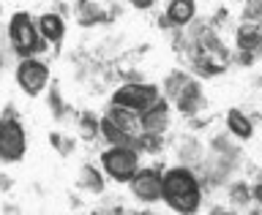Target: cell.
<instances>
[{
  "instance_id": "6da1fadb",
  "label": "cell",
  "mask_w": 262,
  "mask_h": 215,
  "mask_svg": "<svg viewBox=\"0 0 262 215\" xmlns=\"http://www.w3.org/2000/svg\"><path fill=\"white\" fill-rule=\"evenodd\" d=\"M161 196L180 212H188V210H194L196 204H200L196 183L186 169H172L169 175L161 180Z\"/></svg>"
},
{
  "instance_id": "7a4b0ae2",
  "label": "cell",
  "mask_w": 262,
  "mask_h": 215,
  "mask_svg": "<svg viewBox=\"0 0 262 215\" xmlns=\"http://www.w3.org/2000/svg\"><path fill=\"white\" fill-rule=\"evenodd\" d=\"M104 166L115 180H131L137 175V155L126 147H115L104 155Z\"/></svg>"
},
{
  "instance_id": "3957f363",
  "label": "cell",
  "mask_w": 262,
  "mask_h": 215,
  "mask_svg": "<svg viewBox=\"0 0 262 215\" xmlns=\"http://www.w3.org/2000/svg\"><path fill=\"white\" fill-rule=\"evenodd\" d=\"M25 153V134L22 128L16 126L14 120H6L0 123V155L8 161L19 158V155Z\"/></svg>"
},
{
  "instance_id": "277c9868",
  "label": "cell",
  "mask_w": 262,
  "mask_h": 215,
  "mask_svg": "<svg viewBox=\"0 0 262 215\" xmlns=\"http://www.w3.org/2000/svg\"><path fill=\"white\" fill-rule=\"evenodd\" d=\"M156 101V90L153 87H142V85H131L123 87L118 95H115V104L118 106H128V109L137 112H147V106Z\"/></svg>"
},
{
  "instance_id": "5b68a950",
  "label": "cell",
  "mask_w": 262,
  "mask_h": 215,
  "mask_svg": "<svg viewBox=\"0 0 262 215\" xmlns=\"http://www.w3.org/2000/svg\"><path fill=\"white\" fill-rule=\"evenodd\" d=\"M44 82H47V68L41 63L36 60H28V63H22V68H19V85L28 90L30 95H36L41 87H44Z\"/></svg>"
},
{
  "instance_id": "8992f818",
  "label": "cell",
  "mask_w": 262,
  "mask_h": 215,
  "mask_svg": "<svg viewBox=\"0 0 262 215\" xmlns=\"http://www.w3.org/2000/svg\"><path fill=\"white\" fill-rule=\"evenodd\" d=\"M11 38L16 41L19 52H33L36 49V33H33V25L28 22V16L16 14L11 22Z\"/></svg>"
},
{
  "instance_id": "52a82bcc",
  "label": "cell",
  "mask_w": 262,
  "mask_h": 215,
  "mask_svg": "<svg viewBox=\"0 0 262 215\" xmlns=\"http://www.w3.org/2000/svg\"><path fill=\"white\" fill-rule=\"evenodd\" d=\"M134 194L139 199L150 202V199H159L161 196V180L156 172H139L134 175Z\"/></svg>"
},
{
  "instance_id": "ba28073f",
  "label": "cell",
  "mask_w": 262,
  "mask_h": 215,
  "mask_svg": "<svg viewBox=\"0 0 262 215\" xmlns=\"http://www.w3.org/2000/svg\"><path fill=\"white\" fill-rule=\"evenodd\" d=\"M169 16H172V22H178V25L188 22L194 16V3L191 0H175V3L169 6Z\"/></svg>"
},
{
  "instance_id": "9c48e42d",
  "label": "cell",
  "mask_w": 262,
  "mask_h": 215,
  "mask_svg": "<svg viewBox=\"0 0 262 215\" xmlns=\"http://www.w3.org/2000/svg\"><path fill=\"white\" fill-rule=\"evenodd\" d=\"M41 30H44V36H49V38H57L63 33V22L57 19L55 14H49V16L41 19Z\"/></svg>"
},
{
  "instance_id": "30bf717a",
  "label": "cell",
  "mask_w": 262,
  "mask_h": 215,
  "mask_svg": "<svg viewBox=\"0 0 262 215\" xmlns=\"http://www.w3.org/2000/svg\"><path fill=\"white\" fill-rule=\"evenodd\" d=\"M229 126H232V131H235L237 136H243V139L251 136V126H249V120H246L243 114L232 112V114H229Z\"/></svg>"
},
{
  "instance_id": "8fae6325",
  "label": "cell",
  "mask_w": 262,
  "mask_h": 215,
  "mask_svg": "<svg viewBox=\"0 0 262 215\" xmlns=\"http://www.w3.org/2000/svg\"><path fill=\"white\" fill-rule=\"evenodd\" d=\"M164 120H167V112H164V106H156V114H153V112L145 114V126H147V131H159V128L164 126Z\"/></svg>"
},
{
  "instance_id": "7c38bea8",
  "label": "cell",
  "mask_w": 262,
  "mask_h": 215,
  "mask_svg": "<svg viewBox=\"0 0 262 215\" xmlns=\"http://www.w3.org/2000/svg\"><path fill=\"white\" fill-rule=\"evenodd\" d=\"M257 199H259V202H262V185H259V188H257Z\"/></svg>"
}]
</instances>
